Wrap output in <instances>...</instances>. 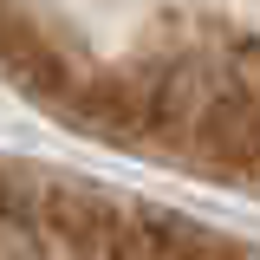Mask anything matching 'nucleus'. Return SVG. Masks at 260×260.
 <instances>
[{
	"label": "nucleus",
	"instance_id": "nucleus-1",
	"mask_svg": "<svg viewBox=\"0 0 260 260\" xmlns=\"http://www.w3.org/2000/svg\"><path fill=\"white\" fill-rule=\"evenodd\" d=\"M0 260H260L195 221H162L150 202L78 189L59 176L0 169Z\"/></svg>",
	"mask_w": 260,
	"mask_h": 260
}]
</instances>
